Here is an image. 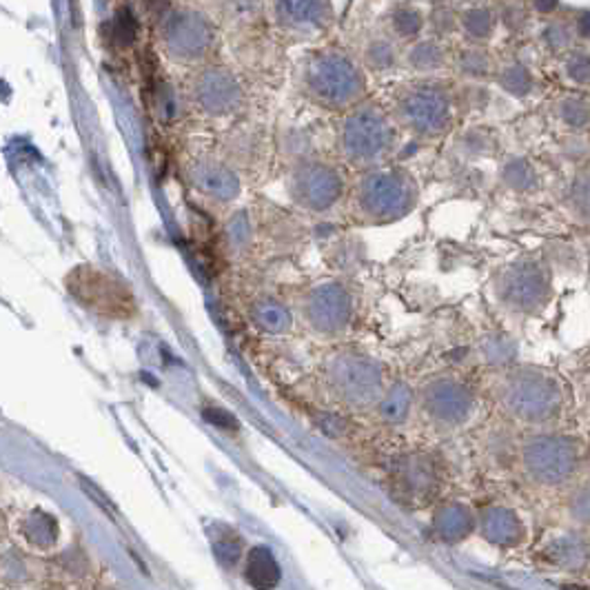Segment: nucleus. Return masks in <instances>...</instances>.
Listing matches in <instances>:
<instances>
[{"instance_id":"cd10ccee","label":"nucleus","mask_w":590,"mask_h":590,"mask_svg":"<svg viewBox=\"0 0 590 590\" xmlns=\"http://www.w3.org/2000/svg\"><path fill=\"white\" fill-rule=\"evenodd\" d=\"M244 575L255 586H273L280 577V568L267 548H253L249 553Z\"/></svg>"},{"instance_id":"2eb2a0df","label":"nucleus","mask_w":590,"mask_h":590,"mask_svg":"<svg viewBox=\"0 0 590 590\" xmlns=\"http://www.w3.org/2000/svg\"><path fill=\"white\" fill-rule=\"evenodd\" d=\"M422 409L433 422L444 426H457L469 420L473 411V395L464 385L455 380H435L422 391Z\"/></svg>"},{"instance_id":"ea45409f","label":"nucleus","mask_w":590,"mask_h":590,"mask_svg":"<svg viewBox=\"0 0 590 590\" xmlns=\"http://www.w3.org/2000/svg\"><path fill=\"white\" fill-rule=\"evenodd\" d=\"M530 7V12L538 16H553L559 9V0H526Z\"/></svg>"},{"instance_id":"0eeeda50","label":"nucleus","mask_w":590,"mask_h":590,"mask_svg":"<svg viewBox=\"0 0 590 590\" xmlns=\"http://www.w3.org/2000/svg\"><path fill=\"white\" fill-rule=\"evenodd\" d=\"M500 402L506 413L528 424L553 420L562 406V391L557 382L542 371L519 368L510 373L500 386Z\"/></svg>"},{"instance_id":"423d86ee","label":"nucleus","mask_w":590,"mask_h":590,"mask_svg":"<svg viewBox=\"0 0 590 590\" xmlns=\"http://www.w3.org/2000/svg\"><path fill=\"white\" fill-rule=\"evenodd\" d=\"M267 23L282 43L311 45L331 33L336 9L331 0H267Z\"/></svg>"},{"instance_id":"f257e3e1","label":"nucleus","mask_w":590,"mask_h":590,"mask_svg":"<svg viewBox=\"0 0 590 590\" xmlns=\"http://www.w3.org/2000/svg\"><path fill=\"white\" fill-rule=\"evenodd\" d=\"M295 90L318 109L344 114L366 100V69L348 49L331 43L316 45L300 56L293 69Z\"/></svg>"},{"instance_id":"bb28decb","label":"nucleus","mask_w":590,"mask_h":590,"mask_svg":"<svg viewBox=\"0 0 590 590\" xmlns=\"http://www.w3.org/2000/svg\"><path fill=\"white\" fill-rule=\"evenodd\" d=\"M435 528L444 539H449V542H457V539L466 538V535H469V530L473 528V515H471V510L466 509V506L451 504V506H446L444 510H440V513H437Z\"/></svg>"},{"instance_id":"7c9ffc66","label":"nucleus","mask_w":590,"mask_h":590,"mask_svg":"<svg viewBox=\"0 0 590 590\" xmlns=\"http://www.w3.org/2000/svg\"><path fill=\"white\" fill-rule=\"evenodd\" d=\"M557 118L570 129H584L590 122V105L577 96H564L555 107Z\"/></svg>"},{"instance_id":"9b49d317","label":"nucleus","mask_w":590,"mask_h":590,"mask_svg":"<svg viewBox=\"0 0 590 590\" xmlns=\"http://www.w3.org/2000/svg\"><path fill=\"white\" fill-rule=\"evenodd\" d=\"M328 386L340 402L366 406L382 393V373L371 360L360 356H340L328 364Z\"/></svg>"},{"instance_id":"e433bc0d","label":"nucleus","mask_w":590,"mask_h":590,"mask_svg":"<svg viewBox=\"0 0 590 590\" xmlns=\"http://www.w3.org/2000/svg\"><path fill=\"white\" fill-rule=\"evenodd\" d=\"M568 513L575 522L590 526V486H582L570 495Z\"/></svg>"},{"instance_id":"1a4fd4ad","label":"nucleus","mask_w":590,"mask_h":590,"mask_svg":"<svg viewBox=\"0 0 590 590\" xmlns=\"http://www.w3.org/2000/svg\"><path fill=\"white\" fill-rule=\"evenodd\" d=\"M67 287L82 307L100 316L127 318L136 311L134 295L111 273L81 267L69 275Z\"/></svg>"},{"instance_id":"39448f33","label":"nucleus","mask_w":590,"mask_h":590,"mask_svg":"<svg viewBox=\"0 0 590 590\" xmlns=\"http://www.w3.org/2000/svg\"><path fill=\"white\" fill-rule=\"evenodd\" d=\"M415 203V182L402 169L364 171L356 186V206L362 218L371 223H391L402 218Z\"/></svg>"},{"instance_id":"c756f323","label":"nucleus","mask_w":590,"mask_h":590,"mask_svg":"<svg viewBox=\"0 0 590 590\" xmlns=\"http://www.w3.org/2000/svg\"><path fill=\"white\" fill-rule=\"evenodd\" d=\"M539 38H542V43L550 49V52H562V53H566L568 49H573L575 43H577L573 23L564 21V18L546 23Z\"/></svg>"},{"instance_id":"4c0bfd02","label":"nucleus","mask_w":590,"mask_h":590,"mask_svg":"<svg viewBox=\"0 0 590 590\" xmlns=\"http://www.w3.org/2000/svg\"><path fill=\"white\" fill-rule=\"evenodd\" d=\"M409 404H411V395L404 386H395L391 393V400L385 402V415L386 420H402V417L409 413Z\"/></svg>"},{"instance_id":"6e6552de","label":"nucleus","mask_w":590,"mask_h":590,"mask_svg":"<svg viewBox=\"0 0 590 590\" xmlns=\"http://www.w3.org/2000/svg\"><path fill=\"white\" fill-rule=\"evenodd\" d=\"M186 96L203 116L229 118L247 102V90L235 69L223 62H206L191 71Z\"/></svg>"},{"instance_id":"6ab92c4d","label":"nucleus","mask_w":590,"mask_h":590,"mask_svg":"<svg viewBox=\"0 0 590 590\" xmlns=\"http://www.w3.org/2000/svg\"><path fill=\"white\" fill-rule=\"evenodd\" d=\"M377 24L404 47L426 33V12L417 0H393Z\"/></svg>"},{"instance_id":"f03ea898","label":"nucleus","mask_w":590,"mask_h":590,"mask_svg":"<svg viewBox=\"0 0 590 590\" xmlns=\"http://www.w3.org/2000/svg\"><path fill=\"white\" fill-rule=\"evenodd\" d=\"M156 41L171 62L195 69L215 58L223 27L203 3H167L156 14Z\"/></svg>"},{"instance_id":"72a5a7b5","label":"nucleus","mask_w":590,"mask_h":590,"mask_svg":"<svg viewBox=\"0 0 590 590\" xmlns=\"http://www.w3.org/2000/svg\"><path fill=\"white\" fill-rule=\"evenodd\" d=\"M568 203L579 218L590 220V171L575 176V180L570 182Z\"/></svg>"},{"instance_id":"4468645a","label":"nucleus","mask_w":590,"mask_h":590,"mask_svg":"<svg viewBox=\"0 0 590 590\" xmlns=\"http://www.w3.org/2000/svg\"><path fill=\"white\" fill-rule=\"evenodd\" d=\"M302 316L313 331L333 336L347 328L351 319V300L338 284H322L304 295Z\"/></svg>"},{"instance_id":"f3484780","label":"nucleus","mask_w":590,"mask_h":590,"mask_svg":"<svg viewBox=\"0 0 590 590\" xmlns=\"http://www.w3.org/2000/svg\"><path fill=\"white\" fill-rule=\"evenodd\" d=\"M453 65V52L449 49V41L424 33L417 41L409 43L402 49V67L420 78H431Z\"/></svg>"},{"instance_id":"f8f14e48","label":"nucleus","mask_w":590,"mask_h":590,"mask_svg":"<svg viewBox=\"0 0 590 590\" xmlns=\"http://www.w3.org/2000/svg\"><path fill=\"white\" fill-rule=\"evenodd\" d=\"M289 191L293 200L304 209H328L342 194V176L327 162L307 160L293 167L289 176Z\"/></svg>"},{"instance_id":"b1692460","label":"nucleus","mask_w":590,"mask_h":590,"mask_svg":"<svg viewBox=\"0 0 590 590\" xmlns=\"http://www.w3.org/2000/svg\"><path fill=\"white\" fill-rule=\"evenodd\" d=\"M495 81L506 93L515 98L530 96L535 90L533 71L524 65L519 58H504V61H495Z\"/></svg>"},{"instance_id":"4be33fe9","label":"nucleus","mask_w":590,"mask_h":590,"mask_svg":"<svg viewBox=\"0 0 590 590\" xmlns=\"http://www.w3.org/2000/svg\"><path fill=\"white\" fill-rule=\"evenodd\" d=\"M480 530L490 544L500 546H515L524 538V528L518 515L509 509H501V506H490L481 513Z\"/></svg>"},{"instance_id":"412c9836","label":"nucleus","mask_w":590,"mask_h":590,"mask_svg":"<svg viewBox=\"0 0 590 590\" xmlns=\"http://www.w3.org/2000/svg\"><path fill=\"white\" fill-rule=\"evenodd\" d=\"M191 182L198 191H203L209 198L229 200L238 194L240 182L238 176L229 169L227 165L211 158H200L191 162Z\"/></svg>"},{"instance_id":"393cba45","label":"nucleus","mask_w":590,"mask_h":590,"mask_svg":"<svg viewBox=\"0 0 590 590\" xmlns=\"http://www.w3.org/2000/svg\"><path fill=\"white\" fill-rule=\"evenodd\" d=\"M548 562L562 568H582L588 562L586 544L573 535H562L548 542Z\"/></svg>"},{"instance_id":"5701e85b","label":"nucleus","mask_w":590,"mask_h":590,"mask_svg":"<svg viewBox=\"0 0 590 590\" xmlns=\"http://www.w3.org/2000/svg\"><path fill=\"white\" fill-rule=\"evenodd\" d=\"M451 67L455 69L457 76L466 78V81H484L495 73V58L490 56L486 45L464 43V47L453 53V65Z\"/></svg>"},{"instance_id":"a878e982","label":"nucleus","mask_w":590,"mask_h":590,"mask_svg":"<svg viewBox=\"0 0 590 590\" xmlns=\"http://www.w3.org/2000/svg\"><path fill=\"white\" fill-rule=\"evenodd\" d=\"M426 33L437 38L460 36V21H457V7L449 0H433L431 9L426 12Z\"/></svg>"},{"instance_id":"f704fd0d","label":"nucleus","mask_w":590,"mask_h":590,"mask_svg":"<svg viewBox=\"0 0 590 590\" xmlns=\"http://www.w3.org/2000/svg\"><path fill=\"white\" fill-rule=\"evenodd\" d=\"M111 33L118 45L127 47L134 45L138 38V18L134 16L129 7H120L114 16V24H111Z\"/></svg>"},{"instance_id":"aec40b11","label":"nucleus","mask_w":590,"mask_h":590,"mask_svg":"<svg viewBox=\"0 0 590 590\" xmlns=\"http://www.w3.org/2000/svg\"><path fill=\"white\" fill-rule=\"evenodd\" d=\"M457 21H460V36L471 45H490L498 32V12L495 5L486 0H469L457 5Z\"/></svg>"},{"instance_id":"9d476101","label":"nucleus","mask_w":590,"mask_h":590,"mask_svg":"<svg viewBox=\"0 0 590 590\" xmlns=\"http://www.w3.org/2000/svg\"><path fill=\"white\" fill-rule=\"evenodd\" d=\"M522 464L535 484L557 486L577 471V449L568 437L538 435L524 444Z\"/></svg>"},{"instance_id":"a19ab883","label":"nucleus","mask_w":590,"mask_h":590,"mask_svg":"<svg viewBox=\"0 0 590 590\" xmlns=\"http://www.w3.org/2000/svg\"><path fill=\"white\" fill-rule=\"evenodd\" d=\"M417 3H424V0H417ZM431 3H433V0H431Z\"/></svg>"},{"instance_id":"7ed1b4c3","label":"nucleus","mask_w":590,"mask_h":590,"mask_svg":"<svg viewBox=\"0 0 590 590\" xmlns=\"http://www.w3.org/2000/svg\"><path fill=\"white\" fill-rule=\"evenodd\" d=\"M395 120L391 111L373 100H362L344 111L338 125V151L356 169L380 167L395 145Z\"/></svg>"},{"instance_id":"ddd939ff","label":"nucleus","mask_w":590,"mask_h":590,"mask_svg":"<svg viewBox=\"0 0 590 590\" xmlns=\"http://www.w3.org/2000/svg\"><path fill=\"white\" fill-rule=\"evenodd\" d=\"M501 302L519 313H535L548 300V273L539 262H518L500 275Z\"/></svg>"},{"instance_id":"c85d7f7f","label":"nucleus","mask_w":590,"mask_h":590,"mask_svg":"<svg viewBox=\"0 0 590 590\" xmlns=\"http://www.w3.org/2000/svg\"><path fill=\"white\" fill-rule=\"evenodd\" d=\"M495 12H498V21L506 32L522 33L528 27L530 7L526 0H495Z\"/></svg>"},{"instance_id":"a211bd4d","label":"nucleus","mask_w":590,"mask_h":590,"mask_svg":"<svg viewBox=\"0 0 590 590\" xmlns=\"http://www.w3.org/2000/svg\"><path fill=\"white\" fill-rule=\"evenodd\" d=\"M402 47L391 33L385 32L380 24L371 27L362 33L360 49H357V58H360L362 67L366 73H376V76H386V73L395 71L402 67Z\"/></svg>"},{"instance_id":"2f4dec72","label":"nucleus","mask_w":590,"mask_h":590,"mask_svg":"<svg viewBox=\"0 0 590 590\" xmlns=\"http://www.w3.org/2000/svg\"><path fill=\"white\" fill-rule=\"evenodd\" d=\"M564 76L573 85L590 87V52L588 49H568L564 53Z\"/></svg>"},{"instance_id":"58836bf2","label":"nucleus","mask_w":590,"mask_h":590,"mask_svg":"<svg viewBox=\"0 0 590 590\" xmlns=\"http://www.w3.org/2000/svg\"><path fill=\"white\" fill-rule=\"evenodd\" d=\"M573 29L577 41L582 43H590V12L588 9H579L577 14L573 16Z\"/></svg>"},{"instance_id":"473e14b6","label":"nucleus","mask_w":590,"mask_h":590,"mask_svg":"<svg viewBox=\"0 0 590 590\" xmlns=\"http://www.w3.org/2000/svg\"><path fill=\"white\" fill-rule=\"evenodd\" d=\"M253 316L258 319L260 327L267 328V331H287L291 327V316H289L287 309L271 302V300L260 304L253 311Z\"/></svg>"},{"instance_id":"c9c22d12","label":"nucleus","mask_w":590,"mask_h":590,"mask_svg":"<svg viewBox=\"0 0 590 590\" xmlns=\"http://www.w3.org/2000/svg\"><path fill=\"white\" fill-rule=\"evenodd\" d=\"M504 178L513 189H530V186L538 182V176H535L533 167L522 158H515L506 165Z\"/></svg>"},{"instance_id":"20e7f679","label":"nucleus","mask_w":590,"mask_h":590,"mask_svg":"<svg viewBox=\"0 0 590 590\" xmlns=\"http://www.w3.org/2000/svg\"><path fill=\"white\" fill-rule=\"evenodd\" d=\"M388 111L400 129L417 138H440L453 122V98L444 85L422 78L397 87Z\"/></svg>"},{"instance_id":"dca6fc26","label":"nucleus","mask_w":590,"mask_h":590,"mask_svg":"<svg viewBox=\"0 0 590 590\" xmlns=\"http://www.w3.org/2000/svg\"><path fill=\"white\" fill-rule=\"evenodd\" d=\"M203 5L223 32L238 38L269 29L267 0H203Z\"/></svg>"}]
</instances>
